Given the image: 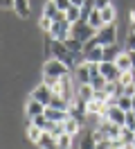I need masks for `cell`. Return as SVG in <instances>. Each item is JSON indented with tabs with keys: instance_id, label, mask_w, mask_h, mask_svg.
Instances as JSON below:
<instances>
[{
	"instance_id": "1",
	"label": "cell",
	"mask_w": 135,
	"mask_h": 149,
	"mask_svg": "<svg viewBox=\"0 0 135 149\" xmlns=\"http://www.w3.org/2000/svg\"><path fill=\"white\" fill-rule=\"evenodd\" d=\"M70 72H72L70 68L63 63V61L54 59V56L45 59V61H43V65H41V74H52V77H65V74H70Z\"/></svg>"
},
{
	"instance_id": "2",
	"label": "cell",
	"mask_w": 135,
	"mask_h": 149,
	"mask_svg": "<svg viewBox=\"0 0 135 149\" xmlns=\"http://www.w3.org/2000/svg\"><path fill=\"white\" fill-rule=\"evenodd\" d=\"M99 45H113V43H119V32H117V23H110V25H104V27L97 29L95 34Z\"/></svg>"
},
{
	"instance_id": "3",
	"label": "cell",
	"mask_w": 135,
	"mask_h": 149,
	"mask_svg": "<svg viewBox=\"0 0 135 149\" xmlns=\"http://www.w3.org/2000/svg\"><path fill=\"white\" fill-rule=\"evenodd\" d=\"M47 34H50L54 41H65V38L72 34V23H70L68 18H63V20H54V23H52V29H50Z\"/></svg>"
},
{
	"instance_id": "4",
	"label": "cell",
	"mask_w": 135,
	"mask_h": 149,
	"mask_svg": "<svg viewBox=\"0 0 135 149\" xmlns=\"http://www.w3.org/2000/svg\"><path fill=\"white\" fill-rule=\"evenodd\" d=\"M95 34H97V29L90 27L86 20H77V23H72V34H70V36L79 38V41H83V43H88Z\"/></svg>"
},
{
	"instance_id": "5",
	"label": "cell",
	"mask_w": 135,
	"mask_h": 149,
	"mask_svg": "<svg viewBox=\"0 0 135 149\" xmlns=\"http://www.w3.org/2000/svg\"><path fill=\"white\" fill-rule=\"evenodd\" d=\"M29 97H34V100H38V102H43L45 106H50V102H52V97H54V93H52V88L47 84H36V86H32V91H29Z\"/></svg>"
},
{
	"instance_id": "6",
	"label": "cell",
	"mask_w": 135,
	"mask_h": 149,
	"mask_svg": "<svg viewBox=\"0 0 135 149\" xmlns=\"http://www.w3.org/2000/svg\"><path fill=\"white\" fill-rule=\"evenodd\" d=\"M101 118L115 122V124H119V127H124V124H126V111L122 109V106H117V104H108Z\"/></svg>"
},
{
	"instance_id": "7",
	"label": "cell",
	"mask_w": 135,
	"mask_h": 149,
	"mask_svg": "<svg viewBox=\"0 0 135 149\" xmlns=\"http://www.w3.org/2000/svg\"><path fill=\"white\" fill-rule=\"evenodd\" d=\"M99 70L106 77V81H119V77H122V70H119V65H117L115 61H101V63H99Z\"/></svg>"
},
{
	"instance_id": "8",
	"label": "cell",
	"mask_w": 135,
	"mask_h": 149,
	"mask_svg": "<svg viewBox=\"0 0 135 149\" xmlns=\"http://www.w3.org/2000/svg\"><path fill=\"white\" fill-rule=\"evenodd\" d=\"M23 113H25V118L34 120L36 115H43V113H45V104H43V102H38V100H34V97H27Z\"/></svg>"
},
{
	"instance_id": "9",
	"label": "cell",
	"mask_w": 135,
	"mask_h": 149,
	"mask_svg": "<svg viewBox=\"0 0 135 149\" xmlns=\"http://www.w3.org/2000/svg\"><path fill=\"white\" fill-rule=\"evenodd\" d=\"M34 11V2L32 0H14V16L27 20Z\"/></svg>"
},
{
	"instance_id": "10",
	"label": "cell",
	"mask_w": 135,
	"mask_h": 149,
	"mask_svg": "<svg viewBox=\"0 0 135 149\" xmlns=\"http://www.w3.org/2000/svg\"><path fill=\"white\" fill-rule=\"evenodd\" d=\"M97 127L101 129V133L106 136V140H113V138H119V136H122V127L115 124V122H110V120H101V124H97Z\"/></svg>"
},
{
	"instance_id": "11",
	"label": "cell",
	"mask_w": 135,
	"mask_h": 149,
	"mask_svg": "<svg viewBox=\"0 0 135 149\" xmlns=\"http://www.w3.org/2000/svg\"><path fill=\"white\" fill-rule=\"evenodd\" d=\"M41 14H43V16H47V18H52V20H63V18H65V11L59 9L54 0L43 2V9H41Z\"/></svg>"
},
{
	"instance_id": "12",
	"label": "cell",
	"mask_w": 135,
	"mask_h": 149,
	"mask_svg": "<svg viewBox=\"0 0 135 149\" xmlns=\"http://www.w3.org/2000/svg\"><path fill=\"white\" fill-rule=\"evenodd\" d=\"M72 74H74L77 84H90V79H92L90 68H88V63H86V61H79V63H77V68L72 70Z\"/></svg>"
},
{
	"instance_id": "13",
	"label": "cell",
	"mask_w": 135,
	"mask_h": 149,
	"mask_svg": "<svg viewBox=\"0 0 135 149\" xmlns=\"http://www.w3.org/2000/svg\"><path fill=\"white\" fill-rule=\"evenodd\" d=\"M81 61H88V63H101L104 61V45H95L92 50H86Z\"/></svg>"
},
{
	"instance_id": "14",
	"label": "cell",
	"mask_w": 135,
	"mask_h": 149,
	"mask_svg": "<svg viewBox=\"0 0 135 149\" xmlns=\"http://www.w3.org/2000/svg\"><path fill=\"white\" fill-rule=\"evenodd\" d=\"M77 149H97V140L92 138V131H81L77 136Z\"/></svg>"
},
{
	"instance_id": "15",
	"label": "cell",
	"mask_w": 135,
	"mask_h": 149,
	"mask_svg": "<svg viewBox=\"0 0 135 149\" xmlns=\"http://www.w3.org/2000/svg\"><path fill=\"white\" fill-rule=\"evenodd\" d=\"M45 118L50 122H65L70 118V111H61V109H54V106H45Z\"/></svg>"
},
{
	"instance_id": "16",
	"label": "cell",
	"mask_w": 135,
	"mask_h": 149,
	"mask_svg": "<svg viewBox=\"0 0 135 149\" xmlns=\"http://www.w3.org/2000/svg\"><path fill=\"white\" fill-rule=\"evenodd\" d=\"M36 147L38 149H59V145H56V138H54L50 131H43V136L38 138Z\"/></svg>"
},
{
	"instance_id": "17",
	"label": "cell",
	"mask_w": 135,
	"mask_h": 149,
	"mask_svg": "<svg viewBox=\"0 0 135 149\" xmlns=\"http://www.w3.org/2000/svg\"><path fill=\"white\" fill-rule=\"evenodd\" d=\"M115 63L119 65V70H122V72H124V70H133V61H131V52H128V50H122V52H119V56H117L115 59Z\"/></svg>"
},
{
	"instance_id": "18",
	"label": "cell",
	"mask_w": 135,
	"mask_h": 149,
	"mask_svg": "<svg viewBox=\"0 0 135 149\" xmlns=\"http://www.w3.org/2000/svg\"><path fill=\"white\" fill-rule=\"evenodd\" d=\"M25 136H27V142L36 145V142H38V138L43 136V129H41V127H36L34 122H29V124L25 127Z\"/></svg>"
},
{
	"instance_id": "19",
	"label": "cell",
	"mask_w": 135,
	"mask_h": 149,
	"mask_svg": "<svg viewBox=\"0 0 135 149\" xmlns=\"http://www.w3.org/2000/svg\"><path fill=\"white\" fill-rule=\"evenodd\" d=\"M124 47L119 45V43H113V45H104V61H115L119 52H122Z\"/></svg>"
},
{
	"instance_id": "20",
	"label": "cell",
	"mask_w": 135,
	"mask_h": 149,
	"mask_svg": "<svg viewBox=\"0 0 135 149\" xmlns=\"http://www.w3.org/2000/svg\"><path fill=\"white\" fill-rule=\"evenodd\" d=\"M106 102H101V100H90L88 102V115H104V111H106Z\"/></svg>"
},
{
	"instance_id": "21",
	"label": "cell",
	"mask_w": 135,
	"mask_h": 149,
	"mask_svg": "<svg viewBox=\"0 0 135 149\" xmlns=\"http://www.w3.org/2000/svg\"><path fill=\"white\" fill-rule=\"evenodd\" d=\"M74 142H77V136H72V133H61L59 138H56V145H59V149H72L74 147Z\"/></svg>"
},
{
	"instance_id": "22",
	"label": "cell",
	"mask_w": 135,
	"mask_h": 149,
	"mask_svg": "<svg viewBox=\"0 0 135 149\" xmlns=\"http://www.w3.org/2000/svg\"><path fill=\"white\" fill-rule=\"evenodd\" d=\"M77 97H81L83 102H90V100H95V88L90 84H79L77 88Z\"/></svg>"
},
{
	"instance_id": "23",
	"label": "cell",
	"mask_w": 135,
	"mask_h": 149,
	"mask_svg": "<svg viewBox=\"0 0 135 149\" xmlns=\"http://www.w3.org/2000/svg\"><path fill=\"white\" fill-rule=\"evenodd\" d=\"M99 11H101V18H104V25L117 23V7H115V5H108L106 9H99Z\"/></svg>"
},
{
	"instance_id": "24",
	"label": "cell",
	"mask_w": 135,
	"mask_h": 149,
	"mask_svg": "<svg viewBox=\"0 0 135 149\" xmlns=\"http://www.w3.org/2000/svg\"><path fill=\"white\" fill-rule=\"evenodd\" d=\"M88 25H90V27H95V29L104 27V18H101V11H99V9H92V14L88 16Z\"/></svg>"
},
{
	"instance_id": "25",
	"label": "cell",
	"mask_w": 135,
	"mask_h": 149,
	"mask_svg": "<svg viewBox=\"0 0 135 149\" xmlns=\"http://www.w3.org/2000/svg\"><path fill=\"white\" fill-rule=\"evenodd\" d=\"M117 106H122L124 111H133V95H119V100H117Z\"/></svg>"
},
{
	"instance_id": "26",
	"label": "cell",
	"mask_w": 135,
	"mask_h": 149,
	"mask_svg": "<svg viewBox=\"0 0 135 149\" xmlns=\"http://www.w3.org/2000/svg\"><path fill=\"white\" fill-rule=\"evenodd\" d=\"M106 77H104V74L99 72V74H95V77H92V79H90V86H92V88H95V91H104V88H106Z\"/></svg>"
},
{
	"instance_id": "27",
	"label": "cell",
	"mask_w": 135,
	"mask_h": 149,
	"mask_svg": "<svg viewBox=\"0 0 135 149\" xmlns=\"http://www.w3.org/2000/svg\"><path fill=\"white\" fill-rule=\"evenodd\" d=\"M52 23H54V20H52V18H47V16H43V14L38 16V29H41L43 34H47V32L52 29Z\"/></svg>"
},
{
	"instance_id": "28",
	"label": "cell",
	"mask_w": 135,
	"mask_h": 149,
	"mask_svg": "<svg viewBox=\"0 0 135 149\" xmlns=\"http://www.w3.org/2000/svg\"><path fill=\"white\" fill-rule=\"evenodd\" d=\"M32 122H34L36 127H41L43 131H50V129H52V122H50L47 118H45V113H43V115H36V118H34Z\"/></svg>"
},
{
	"instance_id": "29",
	"label": "cell",
	"mask_w": 135,
	"mask_h": 149,
	"mask_svg": "<svg viewBox=\"0 0 135 149\" xmlns=\"http://www.w3.org/2000/svg\"><path fill=\"white\" fill-rule=\"evenodd\" d=\"M65 18L70 20V23H77V20H81V7H74V5H72L70 9L65 11Z\"/></svg>"
},
{
	"instance_id": "30",
	"label": "cell",
	"mask_w": 135,
	"mask_h": 149,
	"mask_svg": "<svg viewBox=\"0 0 135 149\" xmlns=\"http://www.w3.org/2000/svg\"><path fill=\"white\" fill-rule=\"evenodd\" d=\"M54 2H56V7H59L61 11H68L72 7V0H54Z\"/></svg>"
},
{
	"instance_id": "31",
	"label": "cell",
	"mask_w": 135,
	"mask_h": 149,
	"mask_svg": "<svg viewBox=\"0 0 135 149\" xmlns=\"http://www.w3.org/2000/svg\"><path fill=\"white\" fill-rule=\"evenodd\" d=\"M95 2V9H106L108 5H113V0H92Z\"/></svg>"
},
{
	"instance_id": "32",
	"label": "cell",
	"mask_w": 135,
	"mask_h": 149,
	"mask_svg": "<svg viewBox=\"0 0 135 149\" xmlns=\"http://www.w3.org/2000/svg\"><path fill=\"white\" fill-rule=\"evenodd\" d=\"M2 11H14V0H0Z\"/></svg>"
},
{
	"instance_id": "33",
	"label": "cell",
	"mask_w": 135,
	"mask_h": 149,
	"mask_svg": "<svg viewBox=\"0 0 135 149\" xmlns=\"http://www.w3.org/2000/svg\"><path fill=\"white\" fill-rule=\"evenodd\" d=\"M72 5H74V7H83V5H86V0H72Z\"/></svg>"
},
{
	"instance_id": "34",
	"label": "cell",
	"mask_w": 135,
	"mask_h": 149,
	"mask_svg": "<svg viewBox=\"0 0 135 149\" xmlns=\"http://www.w3.org/2000/svg\"><path fill=\"white\" fill-rule=\"evenodd\" d=\"M131 52V61H133V70H135V50H128Z\"/></svg>"
},
{
	"instance_id": "35",
	"label": "cell",
	"mask_w": 135,
	"mask_h": 149,
	"mask_svg": "<svg viewBox=\"0 0 135 149\" xmlns=\"http://www.w3.org/2000/svg\"><path fill=\"white\" fill-rule=\"evenodd\" d=\"M133 111H135V95H133Z\"/></svg>"
},
{
	"instance_id": "36",
	"label": "cell",
	"mask_w": 135,
	"mask_h": 149,
	"mask_svg": "<svg viewBox=\"0 0 135 149\" xmlns=\"http://www.w3.org/2000/svg\"><path fill=\"white\" fill-rule=\"evenodd\" d=\"M131 147H133V149H135V140H133V145H131Z\"/></svg>"
},
{
	"instance_id": "37",
	"label": "cell",
	"mask_w": 135,
	"mask_h": 149,
	"mask_svg": "<svg viewBox=\"0 0 135 149\" xmlns=\"http://www.w3.org/2000/svg\"><path fill=\"white\" fill-rule=\"evenodd\" d=\"M133 86H135V84H133Z\"/></svg>"
}]
</instances>
